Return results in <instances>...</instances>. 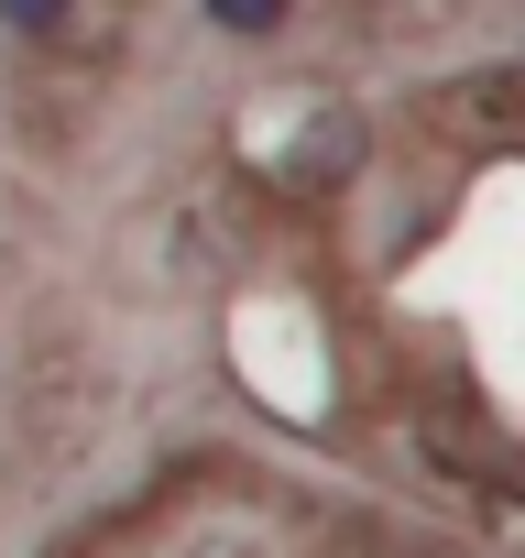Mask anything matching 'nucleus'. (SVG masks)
<instances>
[{
	"instance_id": "1",
	"label": "nucleus",
	"mask_w": 525,
	"mask_h": 558,
	"mask_svg": "<svg viewBox=\"0 0 525 558\" xmlns=\"http://www.w3.org/2000/svg\"><path fill=\"white\" fill-rule=\"evenodd\" d=\"M197 23L219 45H274V34H296V0H197Z\"/></svg>"
},
{
	"instance_id": "2",
	"label": "nucleus",
	"mask_w": 525,
	"mask_h": 558,
	"mask_svg": "<svg viewBox=\"0 0 525 558\" xmlns=\"http://www.w3.org/2000/svg\"><path fill=\"white\" fill-rule=\"evenodd\" d=\"M77 12H88V0H0V34H12V45H66Z\"/></svg>"
}]
</instances>
